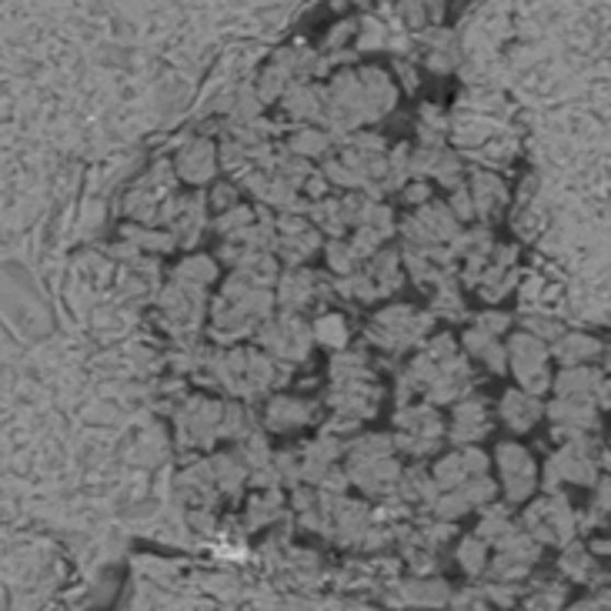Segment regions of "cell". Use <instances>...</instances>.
Instances as JSON below:
<instances>
[{
    "mask_svg": "<svg viewBox=\"0 0 611 611\" xmlns=\"http://www.w3.org/2000/svg\"><path fill=\"white\" fill-rule=\"evenodd\" d=\"M492 431V407L485 397H468L458 401L454 407V422H451V438L468 445V441H479Z\"/></svg>",
    "mask_w": 611,
    "mask_h": 611,
    "instance_id": "9c48e42d",
    "label": "cell"
},
{
    "mask_svg": "<svg viewBox=\"0 0 611 611\" xmlns=\"http://www.w3.org/2000/svg\"><path fill=\"white\" fill-rule=\"evenodd\" d=\"M264 345L270 348L275 358H285V361H301L311 348V331L295 321V318H285L278 321L270 331H264Z\"/></svg>",
    "mask_w": 611,
    "mask_h": 611,
    "instance_id": "ba28073f",
    "label": "cell"
},
{
    "mask_svg": "<svg viewBox=\"0 0 611 611\" xmlns=\"http://www.w3.org/2000/svg\"><path fill=\"white\" fill-rule=\"evenodd\" d=\"M471 197H474V211H479L482 221H492L505 211V204H508V187L502 177L495 174H474L471 181Z\"/></svg>",
    "mask_w": 611,
    "mask_h": 611,
    "instance_id": "5bb4252c",
    "label": "cell"
},
{
    "mask_svg": "<svg viewBox=\"0 0 611 611\" xmlns=\"http://www.w3.org/2000/svg\"><path fill=\"white\" fill-rule=\"evenodd\" d=\"M311 291H314V278H311V275L304 278L301 270H291V275L281 281L278 298H281V304H285L288 311H298V308H304V304H308Z\"/></svg>",
    "mask_w": 611,
    "mask_h": 611,
    "instance_id": "ac0fdd59",
    "label": "cell"
},
{
    "mask_svg": "<svg viewBox=\"0 0 611 611\" xmlns=\"http://www.w3.org/2000/svg\"><path fill=\"white\" fill-rule=\"evenodd\" d=\"M598 474V448L591 438H572L562 441L555 458L549 461L552 482H572V485H591Z\"/></svg>",
    "mask_w": 611,
    "mask_h": 611,
    "instance_id": "277c9868",
    "label": "cell"
},
{
    "mask_svg": "<svg viewBox=\"0 0 611 611\" xmlns=\"http://www.w3.org/2000/svg\"><path fill=\"white\" fill-rule=\"evenodd\" d=\"M545 418H549L555 438H562V441L591 438L601 422V407H598V401H585V397H552V404L545 407Z\"/></svg>",
    "mask_w": 611,
    "mask_h": 611,
    "instance_id": "3957f363",
    "label": "cell"
},
{
    "mask_svg": "<svg viewBox=\"0 0 611 611\" xmlns=\"http://www.w3.org/2000/svg\"><path fill=\"white\" fill-rule=\"evenodd\" d=\"M397 425L407 431V438L418 441V448H428L441 438V418L435 407H407V412H401Z\"/></svg>",
    "mask_w": 611,
    "mask_h": 611,
    "instance_id": "9a60e30c",
    "label": "cell"
},
{
    "mask_svg": "<svg viewBox=\"0 0 611 611\" xmlns=\"http://www.w3.org/2000/svg\"><path fill=\"white\" fill-rule=\"evenodd\" d=\"M474 324L479 327H485V331H492V334H505L508 327H511V314H505V311H495V308H488V311H482L479 318H474Z\"/></svg>",
    "mask_w": 611,
    "mask_h": 611,
    "instance_id": "44dd1931",
    "label": "cell"
},
{
    "mask_svg": "<svg viewBox=\"0 0 611 611\" xmlns=\"http://www.w3.org/2000/svg\"><path fill=\"white\" fill-rule=\"evenodd\" d=\"M458 218L451 215L448 204H422V211L407 221V238H415L418 244H448L454 241L461 231H458Z\"/></svg>",
    "mask_w": 611,
    "mask_h": 611,
    "instance_id": "8992f818",
    "label": "cell"
},
{
    "mask_svg": "<svg viewBox=\"0 0 611 611\" xmlns=\"http://www.w3.org/2000/svg\"><path fill=\"white\" fill-rule=\"evenodd\" d=\"M397 278H401V264H397V257H394V254H378V257L368 264L365 275L358 278L355 295L365 298V301L384 298L388 291H394Z\"/></svg>",
    "mask_w": 611,
    "mask_h": 611,
    "instance_id": "7c38bea8",
    "label": "cell"
},
{
    "mask_svg": "<svg viewBox=\"0 0 611 611\" xmlns=\"http://www.w3.org/2000/svg\"><path fill=\"white\" fill-rule=\"evenodd\" d=\"M552 345L545 342V337H538L531 331H515L508 337V368L518 381L521 391L528 394H545L552 391Z\"/></svg>",
    "mask_w": 611,
    "mask_h": 611,
    "instance_id": "6da1fadb",
    "label": "cell"
},
{
    "mask_svg": "<svg viewBox=\"0 0 611 611\" xmlns=\"http://www.w3.org/2000/svg\"><path fill=\"white\" fill-rule=\"evenodd\" d=\"M598 404H601V412H611V361H608V365H604V371H601Z\"/></svg>",
    "mask_w": 611,
    "mask_h": 611,
    "instance_id": "7402d4cb",
    "label": "cell"
},
{
    "mask_svg": "<svg viewBox=\"0 0 611 611\" xmlns=\"http://www.w3.org/2000/svg\"><path fill=\"white\" fill-rule=\"evenodd\" d=\"M604 355V345L598 342L595 334L585 331H565L552 342V358L562 368H575V365H595Z\"/></svg>",
    "mask_w": 611,
    "mask_h": 611,
    "instance_id": "30bf717a",
    "label": "cell"
},
{
    "mask_svg": "<svg viewBox=\"0 0 611 611\" xmlns=\"http://www.w3.org/2000/svg\"><path fill=\"white\" fill-rule=\"evenodd\" d=\"M431 318L428 314H418L415 308H388L374 318L371 324V337L378 345L391 348V351H404L422 342V334L428 331Z\"/></svg>",
    "mask_w": 611,
    "mask_h": 611,
    "instance_id": "7a4b0ae2",
    "label": "cell"
},
{
    "mask_svg": "<svg viewBox=\"0 0 611 611\" xmlns=\"http://www.w3.org/2000/svg\"><path fill=\"white\" fill-rule=\"evenodd\" d=\"M448 208H451V215H454L461 224H464V221H471V218H479V211H474V197H471V191H468V187H458V191L451 194Z\"/></svg>",
    "mask_w": 611,
    "mask_h": 611,
    "instance_id": "ffe728a7",
    "label": "cell"
},
{
    "mask_svg": "<svg viewBox=\"0 0 611 611\" xmlns=\"http://www.w3.org/2000/svg\"><path fill=\"white\" fill-rule=\"evenodd\" d=\"M498 418L515 431V435H524L531 431L541 418H545V404H541L538 394H528L521 388H508L502 397H498Z\"/></svg>",
    "mask_w": 611,
    "mask_h": 611,
    "instance_id": "52a82bcc",
    "label": "cell"
},
{
    "mask_svg": "<svg viewBox=\"0 0 611 611\" xmlns=\"http://www.w3.org/2000/svg\"><path fill=\"white\" fill-rule=\"evenodd\" d=\"M308 418H311V404L301 397H278L267 407V425L275 431L301 428V425H308Z\"/></svg>",
    "mask_w": 611,
    "mask_h": 611,
    "instance_id": "2e32d148",
    "label": "cell"
},
{
    "mask_svg": "<svg viewBox=\"0 0 611 611\" xmlns=\"http://www.w3.org/2000/svg\"><path fill=\"white\" fill-rule=\"evenodd\" d=\"M311 334H318V342H324L331 348H342L348 342V324H345L342 314H321L314 321V331Z\"/></svg>",
    "mask_w": 611,
    "mask_h": 611,
    "instance_id": "d6986e66",
    "label": "cell"
},
{
    "mask_svg": "<svg viewBox=\"0 0 611 611\" xmlns=\"http://www.w3.org/2000/svg\"><path fill=\"white\" fill-rule=\"evenodd\" d=\"M598 388H601V368L595 365H575V368H562L552 381V394L555 397H585V401H598ZM601 407V404H598Z\"/></svg>",
    "mask_w": 611,
    "mask_h": 611,
    "instance_id": "8fae6325",
    "label": "cell"
},
{
    "mask_svg": "<svg viewBox=\"0 0 611 611\" xmlns=\"http://www.w3.org/2000/svg\"><path fill=\"white\" fill-rule=\"evenodd\" d=\"M215 275H218L215 261L204 257V254H194V257L181 261V267H177V285H187V288L204 291V288H208V285L215 281Z\"/></svg>",
    "mask_w": 611,
    "mask_h": 611,
    "instance_id": "e0dca14e",
    "label": "cell"
},
{
    "mask_svg": "<svg viewBox=\"0 0 611 611\" xmlns=\"http://www.w3.org/2000/svg\"><path fill=\"white\" fill-rule=\"evenodd\" d=\"M464 351L474 358V361H482L488 371L502 374L508 368V345H502V337L479 327V324H471L468 334H464Z\"/></svg>",
    "mask_w": 611,
    "mask_h": 611,
    "instance_id": "4fadbf2b",
    "label": "cell"
},
{
    "mask_svg": "<svg viewBox=\"0 0 611 611\" xmlns=\"http://www.w3.org/2000/svg\"><path fill=\"white\" fill-rule=\"evenodd\" d=\"M498 468H502V482H505L511 502H521L534 492L538 464H534V458L524 445H518V441L498 445Z\"/></svg>",
    "mask_w": 611,
    "mask_h": 611,
    "instance_id": "5b68a950",
    "label": "cell"
}]
</instances>
